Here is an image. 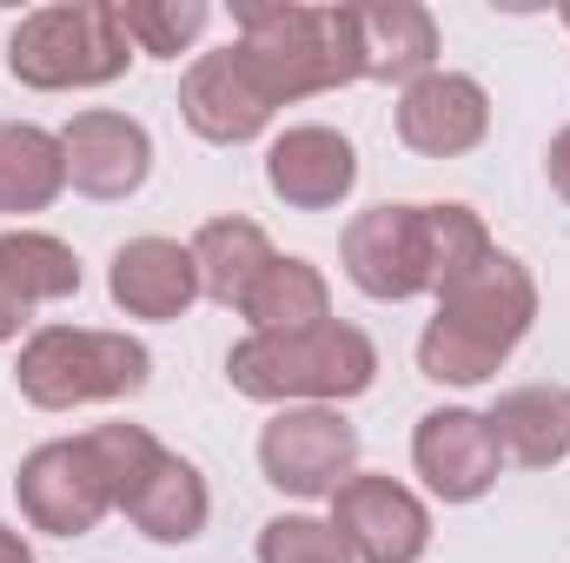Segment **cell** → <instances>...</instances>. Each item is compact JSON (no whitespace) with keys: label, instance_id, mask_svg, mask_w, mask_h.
Returning a JSON list of instances; mask_svg holds the SVG:
<instances>
[{"label":"cell","instance_id":"11","mask_svg":"<svg viewBox=\"0 0 570 563\" xmlns=\"http://www.w3.org/2000/svg\"><path fill=\"white\" fill-rule=\"evenodd\" d=\"M273 113H279V107L266 100V87L253 80V67H246L239 47L199 53V60L186 67V80H179V120H186L206 146L259 140V134L273 127Z\"/></svg>","mask_w":570,"mask_h":563},{"label":"cell","instance_id":"27","mask_svg":"<svg viewBox=\"0 0 570 563\" xmlns=\"http://www.w3.org/2000/svg\"><path fill=\"white\" fill-rule=\"evenodd\" d=\"M544 179H551V192L570 206V127L551 134V146H544Z\"/></svg>","mask_w":570,"mask_h":563},{"label":"cell","instance_id":"13","mask_svg":"<svg viewBox=\"0 0 570 563\" xmlns=\"http://www.w3.org/2000/svg\"><path fill=\"white\" fill-rule=\"evenodd\" d=\"M392 127L419 159H458V152L484 146V134H491V93H484V80L438 67L399 93Z\"/></svg>","mask_w":570,"mask_h":563},{"label":"cell","instance_id":"5","mask_svg":"<svg viewBox=\"0 0 570 563\" xmlns=\"http://www.w3.org/2000/svg\"><path fill=\"white\" fill-rule=\"evenodd\" d=\"M153 378V352L127 332H94V325H40L20 338L13 385L33 412H80V405H114L134 398Z\"/></svg>","mask_w":570,"mask_h":563},{"label":"cell","instance_id":"2","mask_svg":"<svg viewBox=\"0 0 570 563\" xmlns=\"http://www.w3.org/2000/svg\"><path fill=\"white\" fill-rule=\"evenodd\" d=\"M379 378V345L345 325L325 318L312 332H246L226 352V385L253 405H345L358 392H372Z\"/></svg>","mask_w":570,"mask_h":563},{"label":"cell","instance_id":"21","mask_svg":"<svg viewBox=\"0 0 570 563\" xmlns=\"http://www.w3.org/2000/svg\"><path fill=\"white\" fill-rule=\"evenodd\" d=\"M239 318H246L253 332H312V325L332 318V285H325V273H318L312 259L279 253V259L266 266V279L253 285V298L239 305Z\"/></svg>","mask_w":570,"mask_h":563},{"label":"cell","instance_id":"23","mask_svg":"<svg viewBox=\"0 0 570 563\" xmlns=\"http://www.w3.org/2000/svg\"><path fill=\"white\" fill-rule=\"evenodd\" d=\"M498 253V239L484 233V219L464 199H431L425 206V259H431V298L444 285H458L464 273H478Z\"/></svg>","mask_w":570,"mask_h":563},{"label":"cell","instance_id":"7","mask_svg":"<svg viewBox=\"0 0 570 563\" xmlns=\"http://www.w3.org/2000/svg\"><path fill=\"white\" fill-rule=\"evenodd\" d=\"M259 471L285 497H332L358 471V424L338 405H285L259 431Z\"/></svg>","mask_w":570,"mask_h":563},{"label":"cell","instance_id":"25","mask_svg":"<svg viewBox=\"0 0 570 563\" xmlns=\"http://www.w3.org/2000/svg\"><path fill=\"white\" fill-rule=\"evenodd\" d=\"M259 563H352V551H345V537L332 531V517L292 511V517H273V524L259 531Z\"/></svg>","mask_w":570,"mask_h":563},{"label":"cell","instance_id":"14","mask_svg":"<svg viewBox=\"0 0 570 563\" xmlns=\"http://www.w3.org/2000/svg\"><path fill=\"white\" fill-rule=\"evenodd\" d=\"M266 186L292 213H332L358 186V146L338 127H285L266 146Z\"/></svg>","mask_w":570,"mask_h":563},{"label":"cell","instance_id":"24","mask_svg":"<svg viewBox=\"0 0 570 563\" xmlns=\"http://www.w3.org/2000/svg\"><path fill=\"white\" fill-rule=\"evenodd\" d=\"M114 7H120V27H127L134 53H153V60H179L213 27L206 0H114Z\"/></svg>","mask_w":570,"mask_h":563},{"label":"cell","instance_id":"1","mask_svg":"<svg viewBox=\"0 0 570 563\" xmlns=\"http://www.w3.org/2000/svg\"><path fill=\"white\" fill-rule=\"evenodd\" d=\"M538 325V279L524 259L491 253L478 273L438 292V312L419 332V372L431 385H484Z\"/></svg>","mask_w":570,"mask_h":563},{"label":"cell","instance_id":"16","mask_svg":"<svg viewBox=\"0 0 570 563\" xmlns=\"http://www.w3.org/2000/svg\"><path fill=\"white\" fill-rule=\"evenodd\" d=\"M352 40H358V80H379V87H412L438 73V20L419 0H372V7H352Z\"/></svg>","mask_w":570,"mask_h":563},{"label":"cell","instance_id":"17","mask_svg":"<svg viewBox=\"0 0 570 563\" xmlns=\"http://www.w3.org/2000/svg\"><path fill=\"white\" fill-rule=\"evenodd\" d=\"M120 517H127L140 537H153V544H193V537L206 531V517H213V491H206V477H199L193 457L159 451V457L146 464V477L127 491Z\"/></svg>","mask_w":570,"mask_h":563},{"label":"cell","instance_id":"26","mask_svg":"<svg viewBox=\"0 0 570 563\" xmlns=\"http://www.w3.org/2000/svg\"><path fill=\"white\" fill-rule=\"evenodd\" d=\"M27 325H33V305H27V298H20L7 279H0V345H13Z\"/></svg>","mask_w":570,"mask_h":563},{"label":"cell","instance_id":"9","mask_svg":"<svg viewBox=\"0 0 570 563\" xmlns=\"http://www.w3.org/2000/svg\"><path fill=\"white\" fill-rule=\"evenodd\" d=\"M338 266L379 305H405L431 292V259H425V206H365L345 233H338Z\"/></svg>","mask_w":570,"mask_h":563},{"label":"cell","instance_id":"6","mask_svg":"<svg viewBox=\"0 0 570 563\" xmlns=\"http://www.w3.org/2000/svg\"><path fill=\"white\" fill-rule=\"evenodd\" d=\"M13 497H20V517L33 531H47V537H87V531H100L107 511H120L87 431L33 444L20 457V471H13Z\"/></svg>","mask_w":570,"mask_h":563},{"label":"cell","instance_id":"18","mask_svg":"<svg viewBox=\"0 0 570 563\" xmlns=\"http://www.w3.org/2000/svg\"><path fill=\"white\" fill-rule=\"evenodd\" d=\"M491 437L504 451V464L518 471H551L570 457V392L564 385H511L491 412Z\"/></svg>","mask_w":570,"mask_h":563},{"label":"cell","instance_id":"22","mask_svg":"<svg viewBox=\"0 0 570 563\" xmlns=\"http://www.w3.org/2000/svg\"><path fill=\"white\" fill-rule=\"evenodd\" d=\"M0 279L40 312V305H60L80 292V259L67 239H53L40 226H7L0 233Z\"/></svg>","mask_w":570,"mask_h":563},{"label":"cell","instance_id":"4","mask_svg":"<svg viewBox=\"0 0 570 563\" xmlns=\"http://www.w3.org/2000/svg\"><path fill=\"white\" fill-rule=\"evenodd\" d=\"M134 67V40L114 0H53L20 13L7 33V73L33 93H87L114 87Z\"/></svg>","mask_w":570,"mask_h":563},{"label":"cell","instance_id":"29","mask_svg":"<svg viewBox=\"0 0 570 563\" xmlns=\"http://www.w3.org/2000/svg\"><path fill=\"white\" fill-rule=\"evenodd\" d=\"M564 27H570V7H564Z\"/></svg>","mask_w":570,"mask_h":563},{"label":"cell","instance_id":"15","mask_svg":"<svg viewBox=\"0 0 570 563\" xmlns=\"http://www.w3.org/2000/svg\"><path fill=\"white\" fill-rule=\"evenodd\" d=\"M107 292H114V305H120L127 318H146V325H173V318H186L193 298H199L193 246L159 239V233L127 239V246L114 253V266H107Z\"/></svg>","mask_w":570,"mask_h":563},{"label":"cell","instance_id":"20","mask_svg":"<svg viewBox=\"0 0 570 563\" xmlns=\"http://www.w3.org/2000/svg\"><path fill=\"white\" fill-rule=\"evenodd\" d=\"M60 192H67L60 134H47L33 120H0V213L27 219V213H47Z\"/></svg>","mask_w":570,"mask_h":563},{"label":"cell","instance_id":"19","mask_svg":"<svg viewBox=\"0 0 570 563\" xmlns=\"http://www.w3.org/2000/svg\"><path fill=\"white\" fill-rule=\"evenodd\" d=\"M186 246H193V266H199V298H213L226 312H239L253 298V285L266 279V266L279 259L273 239H266V226H253L239 213L233 219H206Z\"/></svg>","mask_w":570,"mask_h":563},{"label":"cell","instance_id":"3","mask_svg":"<svg viewBox=\"0 0 570 563\" xmlns=\"http://www.w3.org/2000/svg\"><path fill=\"white\" fill-rule=\"evenodd\" d=\"M239 53L253 80L266 87L273 107L338 93L358 80V40H352V7H305V0H239L233 7Z\"/></svg>","mask_w":570,"mask_h":563},{"label":"cell","instance_id":"10","mask_svg":"<svg viewBox=\"0 0 570 563\" xmlns=\"http://www.w3.org/2000/svg\"><path fill=\"white\" fill-rule=\"evenodd\" d=\"M412 471L425 477V491L438 504H478V497L498 484L504 451H498L484 412H471V405H438V412H425L419 431H412Z\"/></svg>","mask_w":570,"mask_h":563},{"label":"cell","instance_id":"12","mask_svg":"<svg viewBox=\"0 0 570 563\" xmlns=\"http://www.w3.org/2000/svg\"><path fill=\"white\" fill-rule=\"evenodd\" d=\"M60 152H67V186L87 199H134L153 172V134L114 107L73 113L60 127Z\"/></svg>","mask_w":570,"mask_h":563},{"label":"cell","instance_id":"8","mask_svg":"<svg viewBox=\"0 0 570 563\" xmlns=\"http://www.w3.org/2000/svg\"><path fill=\"white\" fill-rule=\"evenodd\" d=\"M332 531L345 537L352 563H419L431 551L425 497L385 471H352L332 491Z\"/></svg>","mask_w":570,"mask_h":563},{"label":"cell","instance_id":"28","mask_svg":"<svg viewBox=\"0 0 570 563\" xmlns=\"http://www.w3.org/2000/svg\"><path fill=\"white\" fill-rule=\"evenodd\" d=\"M0 563H40V557H33V544H27L13 524H0Z\"/></svg>","mask_w":570,"mask_h":563}]
</instances>
